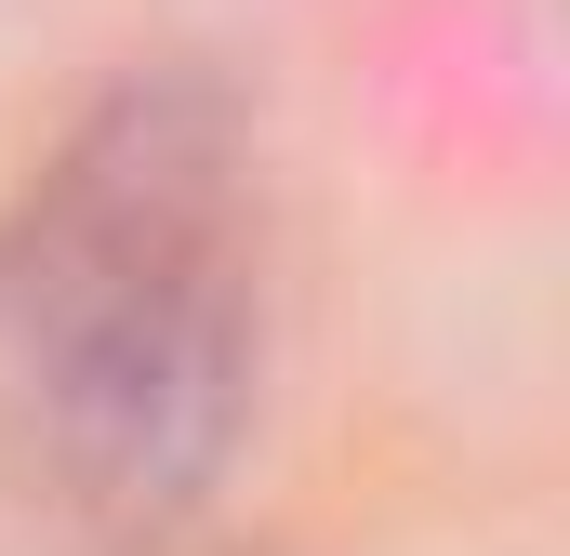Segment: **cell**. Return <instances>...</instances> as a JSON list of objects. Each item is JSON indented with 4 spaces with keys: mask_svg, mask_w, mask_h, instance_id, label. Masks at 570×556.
<instances>
[{
    "mask_svg": "<svg viewBox=\"0 0 570 556\" xmlns=\"http://www.w3.org/2000/svg\"><path fill=\"white\" fill-rule=\"evenodd\" d=\"M253 159L213 93L134 80L0 226V477L67 517H173L253 411Z\"/></svg>",
    "mask_w": 570,
    "mask_h": 556,
    "instance_id": "1",
    "label": "cell"
}]
</instances>
